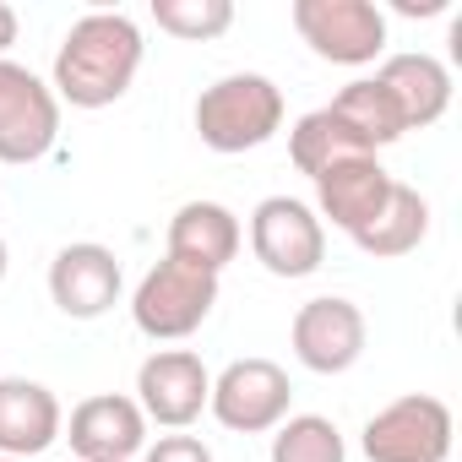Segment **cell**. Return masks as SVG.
Wrapping results in <instances>:
<instances>
[{"mask_svg":"<svg viewBox=\"0 0 462 462\" xmlns=\"http://www.w3.org/2000/svg\"><path fill=\"white\" fill-rule=\"evenodd\" d=\"M190 115L212 152H245L283 125V88L262 71H223L196 93Z\"/></svg>","mask_w":462,"mask_h":462,"instance_id":"obj_2","label":"cell"},{"mask_svg":"<svg viewBox=\"0 0 462 462\" xmlns=\"http://www.w3.org/2000/svg\"><path fill=\"white\" fill-rule=\"evenodd\" d=\"M359 152H370V142L332 109V104H321V109H310V115H300L294 120V131H289V158H294V169L300 174H321V169H332V163H343V158H359Z\"/></svg>","mask_w":462,"mask_h":462,"instance_id":"obj_17","label":"cell"},{"mask_svg":"<svg viewBox=\"0 0 462 462\" xmlns=\"http://www.w3.org/2000/svg\"><path fill=\"white\" fill-rule=\"evenodd\" d=\"M332 109L370 142V152L375 147H386V142H397L402 131H408V120H402V104L392 98V88L386 82H375V77H354V82H343L337 88V98H332Z\"/></svg>","mask_w":462,"mask_h":462,"instance_id":"obj_19","label":"cell"},{"mask_svg":"<svg viewBox=\"0 0 462 462\" xmlns=\"http://www.w3.org/2000/svg\"><path fill=\"white\" fill-rule=\"evenodd\" d=\"M375 82L392 88V98L402 104V120H408V125H430V120H440L446 104H451V71H446L435 55H424V50L386 55L381 71H375Z\"/></svg>","mask_w":462,"mask_h":462,"instance_id":"obj_16","label":"cell"},{"mask_svg":"<svg viewBox=\"0 0 462 462\" xmlns=\"http://www.w3.org/2000/svg\"><path fill=\"white\" fill-rule=\"evenodd\" d=\"M392 196V174L375 163V152H359V158H343L332 169L316 174V201L321 212L348 228V235H359V228L381 212V201Z\"/></svg>","mask_w":462,"mask_h":462,"instance_id":"obj_15","label":"cell"},{"mask_svg":"<svg viewBox=\"0 0 462 462\" xmlns=\"http://www.w3.org/2000/svg\"><path fill=\"white\" fill-rule=\"evenodd\" d=\"M294 28L327 60L359 66L386 50V17L375 0H294Z\"/></svg>","mask_w":462,"mask_h":462,"instance_id":"obj_8","label":"cell"},{"mask_svg":"<svg viewBox=\"0 0 462 462\" xmlns=\"http://www.w3.org/2000/svg\"><path fill=\"white\" fill-rule=\"evenodd\" d=\"M343 430L327 413H294L273 435V462H343Z\"/></svg>","mask_w":462,"mask_h":462,"instance_id":"obj_20","label":"cell"},{"mask_svg":"<svg viewBox=\"0 0 462 462\" xmlns=\"http://www.w3.org/2000/svg\"><path fill=\"white\" fill-rule=\"evenodd\" d=\"M289 397H294V386H289V370H283L278 359H262V354L223 365V375H217V381H212V392H207V402H212L217 424H228V430H245V435L283 424V413H289Z\"/></svg>","mask_w":462,"mask_h":462,"instance_id":"obj_7","label":"cell"},{"mask_svg":"<svg viewBox=\"0 0 462 462\" xmlns=\"http://www.w3.org/2000/svg\"><path fill=\"white\" fill-rule=\"evenodd\" d=\"M55 131H60L55 88L33 66L0 55V158L6 163H33V158L50 152Z\"/></svg>","mask_w":462,"mask_h":462,"instance_id":"obj_5","label":"cell"},{"mask_svg":"<svg viewBox=\"0 0 462 462\" xmlns=\"http://www.w3.org/2000/svg\"><path fill=\"white\" fill-rule=\"evenodd\" d=\"M12 39H17V12H12V0H0V50Z\"/></svg>","mask_w":462,"mask_h":462,"instance_id":"obj_23","label":"cell"},{"mask_svg":"<svg viewBox=\"0 0 462 462\" xmlns=\"http://www.w3.org/2000/svg\"><path fill=\"white\" fill-rule=\"evenodd\" d=\"M207 392H212V375L190 348H158L136 370V408L169 430H185L207 408Z\"/></svg>","mask_w":462,"mask_h":462,"instance_id":"obj_10","label":"cell"},{"mask_svg":"<svg viewBox=\"0 0 462 462\" xmlns=\"http://www.w3.org/2000/svg\"><path fill=\"white\" fill-rule=\"evenodd\" d=\"M289 337H294L300 365H310L321 375H337L365 354V310L343 294H316L294 310Z\"/></svg>","mask_w":462,"mask_h":462,"instance_id":"obj_9","label":"cell"},{"mask_svg":"<svg viewBox=\"0 0 462 462\" xmlns=\"http://www.w3.org/2000/svg\"><path fill=\"white\" fill-rule=\"evenodd\" d=\"M251 251L267 273L278 278H305L321 267L327 256V235L321 217L300 201V196H262L251 212Z\"/></svg>","mask_w":462,"mask_h":462,"instance_id":"obj_6","label":"cell"},{"mask_svg":"<svg viewBox=\"0 0 462 462\" xmlns=\"http://www.w3.org/2000/svg\"><path fill=\"white\" fill-rule=\"evenodd\" d=\"M147 440V413L136 397L93 392L71 408V451L82 462H131Z\"/></svg>","mask_w":462,"mask_h":462,"instance_id":"obj_12","label":"cell"},{"mask_svg":"<svg viewBox=\"0 0 462 462\" xmlns=\"http://www.w3.org/2000/svg\"><path fill=\"white\" fill-rule=\"evenodd\" d=\"M217 305V273L185 267L174 256L152 262L147 278L131 294V316L147 337H190Z\"/></svg>","mask_w":462,"mask_h":462,"instance_id":"obj_4","label":"cell"},{"mask_svg":"<svg viewBox=\"0 0 462 462\" xmlns=\"http://www.w3.org/2000/svg\"><path fill=\"white\" fill-rule=\"evenodd\" d=\"M152 17L174 39H212L235 23V0H152Z\"/></svg>","mask_w":462,"mask_h":462,"instance_id":"obj_21","label":"cell"},{"mask_svg":"<svg viewBox=\"0 0 462 462\" xmlns=\"http://www.w3.org/2000/svg\"><path fill=\"white\" fill-rule=\"evenodd\" d=\"M60 435V397L44 381L0 375V457H39Z\"/></svg>","mask_w":462,"mask_h":462,"instance_id":"obj_14","label":"cell"},{"mask_svg":"<svg viewBox=\"0 0 462 462\" xmlns=\"http://www.w3.org/2000/svg\"><path fill=\"white\" fill-rule=\"evenodd\" d=\"M370 462H446L451 457V408L435 392H402L365 419Z\"/></svg>","mask_w":462,"mask_h":462,"instance_id":"obj_3","label":"cell"},{"mask_svg":"<svg viewBox=\"0 0 462 462\" xmlns=\"http://www.w3.org/2000/svg\"><path fill=\"white\" fill-rule=\"evenodd\" d=\"M0 278H6V240H0Z\"/></svg>","mask_w":462,"mask_h":462,"instance_id":"obj_24","label":"cell"},{"mask_svg":"<svg viewBox=\"0 0 462 462\" xmlns=\"http://www.w3.org/2000/svg\"><path fill=\"white\" fill-rule=\"evenodd\" d=\"M0 462H33V457H0Z\"/></svg>","mask_w":462,"mask_h":462,"instance_id":"obj_25","label":"cell"},{"mask_svg":"<svg viewBox=\"0 0 462 462\" xmlns=\"http://www.w3.org/2000/svg\"><path fill=\"white\" fill-rule=\"evenodd\" d=\"M163 256H174L185 267H201V273H223L240 256V217L212 196L180 201L174 217H169V251Z\"/></svg>","mask_w":462,"mask_h":462,"instance_id":"obj_13","label":"cell"},{"mask_svg":"<svg viewBox=\"0 0 462 462\" xmlns=\"http://www.w3.org/2000/svg\"><path fill=\"white\" fill-rule=\"evenodd\" d=\"M430 235V201L413 190V185H402V180H392V196L381 201V212L359 228V251H370V256H408L419 240Z\"/></svg>","mask_w":462,"mask_h":462,"instance_id":"obj_18","label":"cell"},{"mask_svg":"<svg viewBox=\"0 0 462 462\" xmlns=\"http://www.w3.org/2000/svg\"><path fill=\"white\" fill-rule=\"evenodd\" d=\"M136 66H142V28L125 12L98 6L66 28L55 50V88L82 109H104L131 88Z\"/></svg>","mask_w":462,"mask_h":462,"instance_id":"obj_1","label":"cell"},{"mask_svg":"<svg viewBox=\"0 0 462 462\" xmlns=\"http://www.w3.org/2000/svg\"><path fill=\"white\" fill-rule=\"evenodd\" d=\"M147 462H212V451L196 435H158V446H147Z\"/></svg>","mask_w":462,"mask_h":462,"instance_id":"obj_22","label":"cell"},{"mask_svg":"<svg viewBox=\"0 0 462 462\" xmlns=\"http://www.w3.org/2000/svg\"><path fill=\"white\" fill-rule=\"evenodd\" d=\"M120 283H125L120 278V256L109 245H98V240H71L50 262V300L66 316H77V321L104 316L120 300Z\"/></svg>","mask_w":462,"mask_h":462,"instance_id":"obj_11","label":"cell"}]
</instances>
